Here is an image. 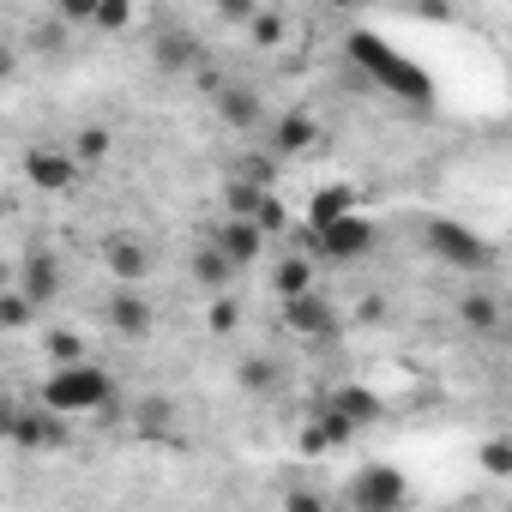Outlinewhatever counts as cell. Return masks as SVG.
<instances>
[{
  "label": "cell",
  "mask_w": 512,
  "mask_h": 512,
  "mask_svg": "<svg viewBox=\"0 0 512 512\" xmlns=\"http://www.w3.org/2000/svg\"><path fill=\"white\" fill-rule=\"evenodd\" d=\"M109 392H115L109 368H97V362H73V368H49L37 404L55 410V416H85V410H103Z\"/></svg>",
  "instance_id": "cell-1"
},
{
  "label": "cell",
  "mask_w": 512,
  "mask_h": 512,
  "mask_svg": "<svg viewBox=\"0 0 512 512\" xmlns=\"http://www.w3.org/2000/svg\"><path fill=\"white\" fill-rule=\"evenodd\" d=\"M428 253H434L440 266L464 272V278L488 272V241H476V229H464L452 217H428Z\"/></svg>",
  "instance_id": "cell-2"
},
{
  "label": "cell",
  "mask_w": 512,
  "mask_h": 512,
  "mask_svg": "<svg viewBox=\"0 0 512 512\" xmlns=\"http://www.w3.org/2000/svg\"><path fill=\"white\" fill-rule=\"evenodd\" d=\"M356 61H362V67H368V73H374V79H380L392 97H410V103H422V97H428V79H422L410 61H398L392 49H380V43L356 37Z\"/></svg>",
  "instance_id": "cell-3"
},
{
  "label": "cell",
  "mask_w": 512,
  "mask_h": 512,
  "mask_svg": "<svg viewBox=\"0 0 512 512\" xmlns=\"http://www.w3.org/2000/svg\"><path fill=\"white\" fill-rule=\"evenodd\" d=\"M350 506H356V512H404V506H410V482H404L392 464H368V470L350 482Z\"/></svg>",
  "instance_id": "cell-4"
},
{
  "label": "cell",
  "mask_w": 512,
  "mask_h": 512,
  "mask_svg": "<svg viewBox=\"0 0 512 512\" xmlns=\"http://www.w3.org/2000/svg\"><path fill=\"white\" fill-rule=\"evenodd\" d=\"M314 247L326 253V260H362V253L374 247V223H368L362 211H350V217H338V223L314 229Z\"/></svg>",
  "instance_id": "cell-5"
},
{
  "label": "cell",
  "mask_w": 512,
  "mask_h": 512,
  "mask_svg": "<svg viewBox=\"0 0 512 512\" xmlns=\"http://www.w3.org/2000/svg\"><path fill=\"white\" fill-rule=\"evenodd\" d=\"M25 175L43 187V193H67L79 181V157L67 145H31L25 151Z\"/></svg>",
  "instance_id": "cell-6"
},
{
  "label": "cell",
  "mask_w": 512,
  "mask_h": 512,
  "mask_svg": "<svg viewBox=\"0 0 512 512\" xmlns=\"http://www.w3.org/2000/svg\"><path fill=\"white\" fill-rule=\"evenodd\" d=\"M284 326H290L296 338H314V344H320V338L338 332V308H332L320 290H308V296H290V302H284Z\"/></svg>",
  "instance_id": "cell-7"
},
{
  "label": "cell",
  "mask_w": 512,
  "mask_h": 512,
  "mask_svg": "<svg viewBox=\"0 0 512 512\" xmlns=\"http://www.w3.org/2000/svg\"><path fill=\"white\" fill-rule=\"evenodd\" d=\"M103 260H109V272H115L121 290H139V284L151 278V247H145L139 235H109V241H103Z\"/></svg>",
  "instance_id": "cell-8"
},
{
  "label": "cell",
  "mask_w": 512,
  "mask_h": 512,
  "mask_svg": "<svg viewBox=\"0 0 512 512\" xmlns=\"http://www.w3.org/2000/svg\"><path fill=\"white\" fill-rule=\"evenodd\" d=\"M151 302H145V290H115L109 296V332L115 338H127V344H139V338H151Z\"/></svg>",
  "instance_id": "cell-9"
},
{
  "label": "cell",
  "mask_w": 512,
  "mask_h": 512,
  "mask_svg": "<svg viewBox=\"0 0 512 512\" xmlns=\"http://www.w3.org/2000/svg\"><path fill=\"white\" fill-rule=\"evenodd\" d=\"M260 241H266V229L253 223V217H223V223H217V235H211V247L223 253V260H229L235 272L253 260V253H260Z\"/></svg>",
  "instance_id": "cell-10"
},
{
  "label": "cell",
  "mask_w": 512,
  "mask_h": 512,
  "mask_svg": "<svg viewBox=\"0 0 512 512\" xmlns=\"http://www.w3.org/2000/svg\"><path fill=\"white\" fill-rule=\"evenodd\" d=\"M13 440H19V446H61V440H67V428H61V416H55V410H43V404H37V410H19V416H13Z\"/></svg>",
  "instance_id": "cell-11"
},
{
  "label": "cell",
  "mask_w": 512,
  "mask_h": 512,
  "mask_svg": "<svg viewBox=\"0 0 512 512\" xmlns=\"http://www.w3.org/2000/svg\"><path fill=\"white\" fill-rule=\"evenodd\" d=\"M326 410H332L338 422H350V428H368V422H380V410H386V404H380L368 386H338V398H332Z\"/></svg>",
  "instance_id": "cell-12"
},
{
  "label": "cell",
  "mask_w": 512,
  "mask_h": 512,
  "mask_svg": "<svg viewBox=\"0 0 512 512\" xmlns=\"http://www.w3.org/2000/svg\"><path fill=\"white\" fill-rule=\"evenodd\" d=\"M55 290H61V266L49 260V253H31L25 272H19V296H25V302H49Z\"/></svg>",
  "instance_id": "cell-13"
},
{
  "label": "cell",
  "mask_w": 512,
  "mask_h": 512,
  "mask_svg": "<svg viewBox=\"0 0 512 512\" xmlns=\"http://www.w3.org/2000/svg\"><path fill=\"white\" fill-rule=\"evenodd\" d=\"M356 211V193L350 187H326L320 199H314V211H308V229H326V223H338V217H350Z\"/></svg>",
  "instance_id": "cell-14"
},
{
  "label": "cell",
  "mask_w": 512,
  "mask_h": 512,
  "mask_svg": "<svg viewBox=\"0 0 512 512\" xmlns=\"http://www.w3.org/2000/svg\"><path fill=\"white\" fill-rule=\"evenodd\" d=\"M458 314H464L470 332H494V326H500V302H494L488 290H470V296L458 302Z\"/></svg>",
  "instance_id": "cell-15"
},
{
  "label": "cell",
  "mask_w": 512,
  "mask_h": 512,
  "mask_svg": "<svg viewBox=\"0 0 512 512\" xmlns=\"http://www.w3.org/2000/svg\"><path fill=\"white\" fill-rule=\"evenodd\" d=\"M217 109H223L229 127H253V121H260V97H253V91H223Z\"/></svg>",
  "instance_id": "cell-16"
},
{
  "label": "cell",
  "mask_w": 512,
  "mask_h": 512,
  "mask_svg": "<svg viewBox=\"0 0 512 512\" xmlns=\"http://www.w3.org/2000/svg\"><path fill=\"white\" fill-rule=\"evenodd\" d=\"M139 428H145L151 440H169V434H175V410H169L163 398H151V404H139Z\"/></svg>",
  "instance_id": "cell-17"
},
{
  "label": "cell",
  "mask_w": 512,
  "mask_h": 512,
  "mask_svg": "<svg viewBox=\"0 0 512 512\" xmlns=\"http://www.w3.org/2000/svg\"><path fill=\"white\" fill-rule=\"evenodd\" d=\"M308 139H314V121L308 115H284L278 121V151H308Z\"/></svg>",
  "instance_id": "cell-18"
},
{
  "label": "cell",
  "mask_w": 512,
  "mask_h": 512,
  "mask_svg": "<svg viewBox=\"0 0 512 512\" xmlns=\"http://www.w3.org/2000/svg\"><path fill=\"white\" fill-rule=\"evenodd\" d=\"M199 278H205V284H211V290H223V284H229V278H235V266H229V260H223V253H217V247H211V241H205V247H199Z\"/></svg>",
  "instance_id": "cell-19"
},
{
  "label": "cell",
  "mask_w": 512,
  "mask_h": 512,
  "mask_svg": "<svg viewBox=\"0 0 512 512\" xmlns=\"http://www.w3.org/2000/svg\"><path fill=\"white\" fill-rule=\"evenodd\" d=\"M103 151H109V133H103V127H85V133L73 139V157H79V163H97Z\"/></svg>",
  "instance_id": "cell-20"
},
{
  "label": "cell",
  "mask_w": 512,
  "mask_h": 512,
  "mask_svg": "<svg viewBox=\"0 0 512 512\" xmlns=\"http://www.w3.org/2000/svg\"><path fill=\"white\" fill-rule=\"evenodd\" d=\"M49 350H55V368L85 362V356H79V332H49Z\"/></svg>",
  "instance_id": "cell-21"
},
{
  "label": "cell",
  "mask_w": 512,
  "mask_h": 512,
  "mask_svg": "<svg viewBox=\"0 0 512 512\" xmlns=\"http://www.w3.org/2000/svg\"><path fill=\"white\" fill-rule=\"evenodd\" d=\"M91 25H103V31H121V25H133V13L121 7V0H109V7H97V13H91Z\"/></svg>",
  "instance_id": "cell-22"
},
{
  "label": "cell",
  "mask_w": 512,
  "mask_h": 512,
  "mask_svg": "<svg viewBox=\"0 0 512 512\" xmlns=\"http://www.w3.org/2000/svg\"><path fill=\"white\" fill-rule=\"evenodd\" d=\"M284 512H332V506H326L320 494H308V488H290V494H284Z\"/></svg>",
  "instance_id": "cell-23"
},
{
  "label": "cell",
  "mask_w": 512,
  "mask_h": 512,
  "mask_svg": "<svg viewBox=\"0 0 512 512\" xmlns=\"http://www.w3.org/2000/svg\"><path fill=\"white\" fill-rule=\"evenodd\" d=\"M241 386L247 392H266L272 386V362H241Z\"/></svg>",
  "instance_id": "cell-24"
},
{
  "label": "cell",
  "mask_w": 512,
  "mask_h": 512,
  "mask_svg": "<svg viewBox=\"0 0 512 512\" xmlns=\"http://www.w3.org/2000/svg\"><path fill=\"white\" fill-rule=\"evenodd\" d=\"M482 464H488V470H512V446H500V440L482 446Z\"/></svg>",
  "instance_id": "cell-25"
}]
</instances>
